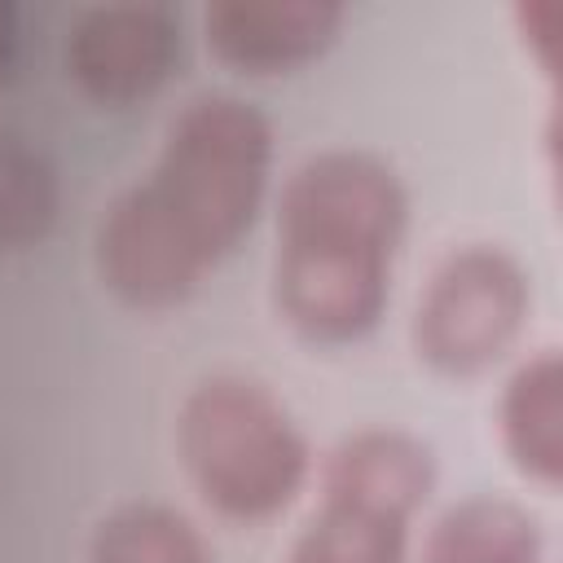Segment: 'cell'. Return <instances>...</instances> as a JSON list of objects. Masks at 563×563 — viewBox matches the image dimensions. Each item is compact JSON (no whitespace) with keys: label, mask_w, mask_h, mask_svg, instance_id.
<instances>
[{"label":"cell","mask_w":563,"mask_h":563,"mask_svg":"<svg viewBox=\"0 0 563 563\" xmlns=\"http://www.w3.org/2000/svg\"><path fill=\"white\" fill-rule=\"evenodd\" d=\"M277 136L238 92H198L167 123L150 167L92 229V273L128 312L185 308L246 242L273 185Z\"/></svg>","instance_id":"6da1fadb"},{"label":"cell","mask_w":563,"mask_h":563,"mask_svg":"<svg viewBox=\"0 0 563 563\" xmlns=\"http://www.w3.org/2000/svg\"><path fill=\"white\" fill-rule=\"evenodd\" d=\"M409 233L400 172L361 145L308 154L277 194L268 295L277 321L308 347L369 339L391 303Z\"/></svg>","instance_id":"7a4b0ae2"},{"label":"cell","mask_w":563,"mask_h":563,"mask_svg":"<svg viewBox=\"0 0 563 563\" xmlns=\"http://www.w3.org/2000/svg\"><path fill=\"white\" fill-rule=\"evenodd\" d=\"M176 457L198 501L229 523H268L312 479V440L295 409L238 369L202 374L176 409Z\"/></svg>","instance_id":"3957f363"},{"label":"cell","mask_w":563,"mask_h":563,"mask_svg":"<svg viewBox=\"0 0 563 563\" xmlns=\"http://www.w3.org/2000/svg\"><path fill=\"white\" fill-rule=\"evenodd\" d=\"M435 488L422 435L378 422L343 435L317 475V501L286 563H409L413 523Z\"/></svg>","instance_id":"277c9868"},{"label":"cell","mask_w":563,"mask_h":563,"mask_svg":"<svg viewBox=\"0 0 563 563\" xmlns=\"http://www.w3.org/2000/svg\"><path fill=\"white\" fill-rule=\"evenodd\" d=\"M528 264L501 242H462L427 273L409 317V347L435 378L466 383L497 369L528 334Z\"/></svg>","instance_id":"5b68a950"},{"label":"cell","mask_w":563,"mask_h":563,"mask_svg":"<svg viewBox=\"0 0 563 563\" xmlns=\"http://www.w3.org/2000/svg\"><path fill=\"white\" fill-rule=\"evenodd\" d=\"M185 48V22L158 0H106L84 4L62 35L66 84L92 110H136L154 101Z\"/></svg>","instance_id":"8992f818"},{"label":"cell","mask_w":563,"mask_h":563,"mask_svg":"<svg viewBox=\"0 0 563 563\" xmlns=\"http://www.w3.org/2000/svg\"><path fill=\"white\" fill-rule=\"evenodd\" d=\"M207 53L242 79H282L317 66L347 26L330 0H216L198 13Z\"/></svg>","instance_id":"52a82bcc"},{"label":"cell","mask_w":563,"mask_h":563,"mask_svg":"<svg viewBox=\"0 0 563 563\" xmlns=\"http://www.w3.org/2000/svg\"><path fill=\"white\" fill-rule=\"evenodd\" d=\"M497 440L506 462L554 493L563 484V361L554 347L523 356L497 396Z\"/></svg>","instance_id":"ba28073f"},{"label":"cell","mask_w":563,"mask_h":563,"mask_svg":"<svg viewBox=\"0 0 563 563\" xmlns=\"http://www.w3.org/2000/svg\"><path fill=\"white\" fill-rule=\"evenodd\" d=\"M418 563H545V532L523 501L475 493L431 519Z\"/></svg>","instance_id":"9c48e42d"},{"label":"cell","mask_w":563,"mask_h":563,"mask_svg":"<svg viewBox=\"0 0 563 563\" xmlns=\"http://www.w3.org/2000/svg\"><path fill=\"white\" fill-rule=\"evenodd\" d=\"M84 563H211V545L185 510L123 501L92 523Z\"/></svg>","instance_id":"30bf717a"},{"label":"cell","mask_w":563,"mask_h":563,"mask_svg":"<svg viewBox=\"0 0 563 563\" xmlns=\"http://www.w3.org/2000/svg\"><path fill=\"white\" fill-rule=\"evenodd\" d=\"M62 216L57 163L26 136L0 128V255L40 246Z\"/></svg>","instance_id":"8fae6325"},{"label":"cell","mask_w":563,"mask_h":563,"mask_svg":"<svg viewBox=\"0 0 563 563\" xmlns=\"http://www.w3.org/2000/svg\"><path fill=\"white\" fill-rule=\"evenodd\" d=\"M515 35L528 53V62L537 66V75L554 88L559 84V53H563V4L559 0H519L510 9Z\"/></svg>","instance_id":"7c38bea8"},{"label":"cell","mask_w":563,"mask_h":563,"mask_svg":"<svg viewBox=\"0 0 563 563\" xmlns=\"http://www.w3.org/2000/svg\"><path fill=\"white\" fill-rule=\"evenodd\" d=\"M18 66H22V13L18 4L0 0V88L18 79Z\"/></svg>","instance_id":"4fadbf2b"}]
</instances>
